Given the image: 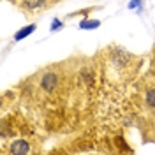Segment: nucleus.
Wrapping results in <instances>:
<instances>
[{"label": "nucleus", "mask_w": 155, "mask_h": 155, "mask_svg": "<svg viewBox=\"0 0 155 155\" xmlns=\"http://www.w3.org/2000/svg\"><path fill=\"white\" fill-rule=\"evenodd\" d=\"M60 0H14V4L19 7V11H23L28 16H37L41 12L48 11L49 7H53Z\"/></svg>", "instance_id": "2"}, {"label": "nucleus", "mask_w": 155, "mask_h": 155, "mask_svg": "<svg viewBox=\"0 0 155 155\" xmlns=\"http://www.w3.org/2000/svg\"><path fill=\"white\" fill-rule=\"evenodd\" d=\"M81 27H99V21H90V23H81Z\"/></svg>", "instance_id": "5"}, {"label": "nucleus", "mask_w": 155, "mask_h": 155, "mask_svg": "<svg viewBox=\"0 0 155 155\" xmlns=\"http://www.w3.org/2000/svg\"><path fill=\"white\" fill-rule=\"evenodd\" d=\"M34 28H35V25H30V27H27V28H23V32H21V34H16V39H21L23 35H25V34L28 35V34H30V32H32Z\"/></svg>", "instance_id": "4"}, {"label": "nucleus", "mask_w": 155, "mask_h": 155, "mask_svg": "<svg viewBox=\"0 0 155 155\" xmlns=\"http://www.w3.org/2000/svg\"><path fill=\"white\" fill-rule=\"evenodd\" d=\"M137 102L143 115L155 118V69H152L137 83Z\"/></svg>", "instance_id": "1"}, {"label": "nucleus", "mask_w": 155, "mask_h": 155, "mask_svg": "<svg viewBox=\"0 0 155 155\" xmlns=\"http://www.w3.org/2000/svg\"><path fill=\"white\" fill-rule=\"evenodd\" d=\"M34 152V146L28 139H16L9 143V146L4 145L2 146V153H14V155H27Z\"/></svg>", "instance_id": "3"}]
</instances>
